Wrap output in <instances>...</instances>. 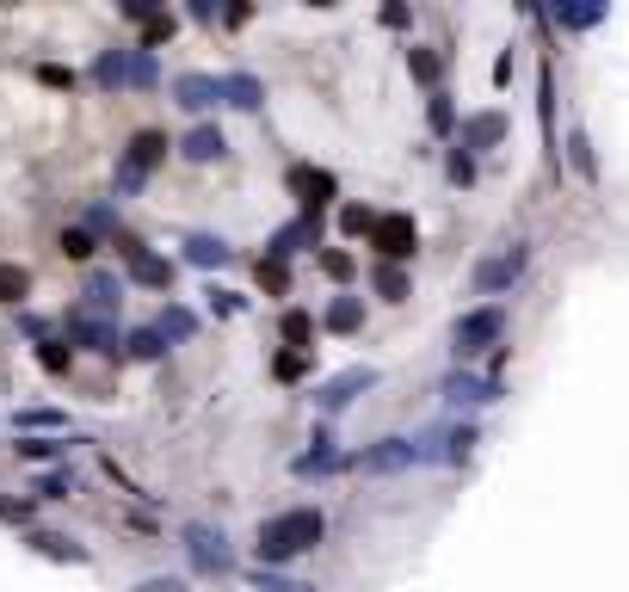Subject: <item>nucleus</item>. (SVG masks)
<instances>
[{
    "label": "nucleus",
    "instance_id": "nucleus-19",
    "mask_svg": "<svg viewBox=\"0 0 629 592\" xmlns=\"http://www.w3.org/2000/svg\"><path fill=\"white\" fill-rule=\"evenodd\" d=\"M185 259H192V266H229V241L222 235H185Z\"/></svg>",
    "mask_w": 629,
    "mask_h": 592
},
{
    "label": "nucleus",
    "instance_id": "nucleus-34",
    "mask_svg": "<svg viewBox=\"0 0 629 592\" xmlns=\"http://www.w3.org/2000/svg\"><path fill=\"white\" fill-rule=\"evenodd\" d=\"M167 37H173V13H148V19H142V50L167 44Z\"/></svg>",
    "mask_w": 629,
    "mask_h": 592
},
{
    "label": "nucleus",
    "instance_id": "nucleus-30",
    "mask_svg": "<svg viewBox=\"0 0 629 592\" xmlns=\"http://www.w3.org/2000/svg\"><path fill=\"white\" fill-rule=\"evenodd\" d=\"M549 19H555V25H568V31H586V25H599V19H605V7H555Z\"/></svg>",
    "mask_w": 629,
    "mask_h": 592
},
{
    "label": "nucleus",
    "instance_id": "nucleus-31",
    "mask_svg": "<svg viewBox=\"0 0 629 592\" xmlns=\"http://www.w3.org/2000/svg\"><path fill=\"white\" fill-rule=\"evenodd\" d=\"M407 68H414V81H426V87H438V74H444V62L432 50H407Z\"/></svg>",
    "mask_w": 629,
    "mask_h": 592
},
{
    "label": "nucleus",
    "instance_id": "nucleus-39",
    "mask_svg": "<svg viewBox=\"0 0 629 592\" xmlns=\"http://www.w3.org/2000/svg\"><path fill=\"white\" fill-rule=\"evenodd\" d=\"M370 222H377V216H370L364 204H346V210H340V229H346V235H370Z\"/></svg>",
    "mask_w": 629,
    "mask_h": 592
},
{
    "label": "nucleus",
    "instance_id": "nucleus-40",
    "mask_svg": "<svg viewBox=\"0 0 629 592\" xmlns=\"http://www.w3.org/2000/svg\"><path fill=\"white\" fill-rule=\"evenodd\" d=\"M93 247H99V241H93L87 229H68V235H62V253H68V259H93Z\"/></svg>",
    "mask_w": 629,
    "mask_h": 592
},
{
    "label": "nucleus",
    "instance_id": "nucleus-14",
    "mask_svg": "<svg viewBox=\"0 0 629 592\" xmlns=\"http://www.w3.org/2000/svg\"><path fill=\"white\" fill-rule=\"evenodd\" d=\"M173 99H179L185 111H210V105L222 99V87H216V74H179V81H173Z\"/></svg>",
    "mask_w": 629,
    "mask_h": 592
},
{
    "label": "nucleus",
    "instance_id": "nucleus-1",
    "mask_svg": "<svg viewBox=\"0 0 629 592\" xmlns=\"http://www.w3.org/2000/svg\"><path fill=\"white\" fill-rule=\"evenodd\" d=\"M321 531H327V518H321L315 506H290V512L266 518V525H259V537H253L259 568H278V562H290V555L315 549V543H321Z\"/></svg>",
    "mask_w": 629,
    "mask_h": 592
},
{
    "label": "nucleus",
    "instance_id": "nucleus-2",
    "mask_svg": "<svg viewBox=\"0 0 629 592\" xmlns=\"http://www.w3.org/2000/svg\"><path fill=\"white\" fill-rule=\"evenodd\" d=\"M420 463H438L432 438H377L358 451V469L364 475H401V469H420Z\"/></svg>",
    "mask_w": 629,
    "mask_h": 592
},
{
    "label": "nucleus",
    "instance_id": "nucleus-43",
    "mask_svg": "<svg viewBox=\"0 0 629 592\" xmlns=\"http://www.w3.org/2000/svg\"><path fill=\"white\" fill-rule=\"evenodd\" d=\"M37 494H44V500H68L74 481H68V475H44V481H37Z\"/></svg>",
    "mask_w": 629,
    "mask_h": 592
},
{
    "label": "nucleus",
    "instance_id": "nucleus-27",
    "mask_svg": "<svg viewBox=\"0 0 629 592\" xmlns=\"http://www.w3.org/2000/svg\"><path fill=\"white\" fill-rule=\"evenodd\" d=\"M155 81H161L155 50H130V87H155Z\"/></svg>",
    "mask_w": 629,
    "mask_h": 592
},
{
    "label": "nucleus",
    "instance_id": "nucleus-26",
    "mask_svg": "<svg viewBox=\"0 0 629 592\" xmlns=\"http://www.w3.org/2000/svg\"><path fill=\"white\" fill-rule=\"evenodd\" d=\"M62 451H68L62 438H19V457H25V463H56Z\"/></svg>",
    "mask_w": 629,
    "mask_h": 592
},
{
    "label": "nucleus",
    "instance_id": "nucleus-18",
    "mask_svg": "<svg viewBox=\"0 0 629 592\" xmlns=\"http://www.w3.org/2000/svg\"><path fill=\"white\" fill-rule=\"evenodd\" d=\"M216 87H222V99H229L235 111H259V105H266V87H259L253 74H229V81H216Z\"/></svg>",
    "mask_w": 629,
    "mask_h": 592
},
{
    "label": "nucleus",
    "instance_id": "nucleus-11",
    "mask_svg": "<svg viewBox=\"0 0 629 592\" xmlns=\"http://www.w3.org/2000/svg\"><path fill=\"white\" fill-rule=\"evenodd\" d=\"M444 395H451L457 407H481V401H500V377H475V370H451L444 377Z\"/></svg>",
    "mask_w": 629,
    "mask_h": 592
},
{
    "label": "nucleus",
    "instance_id": "nucleus-35",
    "mask_svg": "<svg viewBox=\"0 0 629 592\" xmlns=\"http://www.w3.org/2000/svg\"><path fill=\"white\" fill-rule=\"evenodd\" d=\"M13 426H25V432H37V426L56 432V426H62V414H56V407H25V414H13Z\"/></svg>",
    "mask_w": 629,
    "mask_h": 592
},
{
    "label": "nucleus",
    "instance_id": "nucleus-42",
    "mask_svg": "<svg viewBox=\"0 0 629 592\" xmlns=\"http://www.w3.org/2000/svg\"><path fill=\"white\" fill-rule=\"evenodd\" d=\"M272 370H278L284 383H290V377H303V370H309V352H284V358H278Z\"/></svg>",
    "mask_w": 629,
    "mask_h": 592
},
{
    "label": "nucleus",
    "instance_id": "nucleus-8",
    "mask_svg": "<svg viewBox=\"0 0 629 592\" xmlns=\"http://www.w3.org/2000/svg\"><path fill=\"white\" fill-rule=\"evenodd\" d=\"M185 555H192V562H198L204 574H229V568H235L229 537L210 531V525H185Z\"/></svg>",
    "mask_w": 629,
    "mask_h": 592
},
{
    "label": "nucleus",
    "instance_id": "nucleus-23",
    "mask_svg": "<svg viewBox=\"0 0 629 592\" xmlns=\"http://www.w3.org/2000/svg\"><path fill=\"white\" fill-rule=\"evenodd\" d=\"M327 327L333 333H358L364 327V303H358V296H333V303H327Z\"/></svg>",
    "mask_w": 629,
    "mask_h": 592
},
{
    "label": "nucleus",
    "instance_id": "nucleus-20",
    "mask_svg": "<svg viewBox=\"0 0 629 592\" xmlns=\"http://www.w3.org/2000/svg\"><path fill=\"white\" fill-rule=\"evenodd\" d=\"M93 81H99L105 93H118V87H130V50H105V56L93 62Z\"/></svg>",
    "mask_w": 629,
    "mask_h": 592
},
{
    "label": "nucleus",
    "instance_id": "nucleus-44",
    "mask_svg": "<svg viewBox=\"0 0 629 592\" xmlns=\"http://www.w3.org/2000/svg\"><path fill=\"white\" fill-rule=\"evenodd\" d=\"M130 592H192V586L173 580V574H155V580H142V586H130Z\"/></svg>",
    "mask_w": 629,
    "mask_h": 592
},
{
    "label": "nucleus",
    "instance_id": "nucleus-3",
    "mask_svg": "<svg viewBox=\"0 0 629 592\" xmlns=\"http://www.w3.org/2000/svg\"><path fill=\"white\" fill-rule=\"evenodd\" d=\"M161 155H167V136L161 130H136L130 148H124V161H118V198H136L148 185V173L161 167Z\"/></svg>",
    "mask_w": 629,
    "mask_h": 592
},
{
    "label": "nucleus",
    "instance_id": "nucleus-6",
    "mask_svg": "<svg viewBox=\"0 0 629 592\" xmlns=\"http://www.w3.org/2000/svg\"><path fill=\"white\" fill-rule=\"evenodd\" d=\"M370 247H377V253L389 259V266H395V259H414V247H420L414 216H401V210L377 216V222H370Z\"/></svg>",
    "mask_w": 629,
    "mask_h": 592
},
{
    "label": "nucleus",
    "instance_id": "nucleus-17",
    "mask_svg": "<svg viewBox=\"0 0 629 592\" xmlns=\"http://www.w3.org/2000/svg\"><path fill=\"white\" fill-rule=\"evenodd\" d=\"M500 136H506L500 111H475V118H463V148H494Z\"/></svg>",
    "mask_w": 629,
    "mask_h": 592
},
{
    "label": "nucleus",
    "instance_id": "nucleus-33",
    "mask_svg": "<svg viewBox=\"0 0 629 592\" xmlns=\"http://www.w3.org/2000/svg\"><path fill=\"white\" fill-rule=\"evenodd\" d=\"M309 333H315V321H309L303 309H290V315H284V340H290L296 352H309Z\"/></svg>",
    "mask_w": 629,
    "mask_h": 592
},
{
    "label": "nucleus",
    "instance_id": "nucleus-32",
    "mask_svg": "<svg viewBox=\"0 0 629 592\" xmlns=\"http://www.w3.org/2000/svg\"><path fill=\"white\" fill-rule=\"evenodd\" d=\"M253 586H259V592H315L309 580H284V574H272V568H253Z\"/></svg>",
    "mask_w": 629,
    "mask_h": 592
},
{
    "label": "nucleus",
    "instance_id": "nucleus-28",
    "mask_svg": "<svg viewBox=\"0 0 629 592\" xmlns=\"http://www.w3.org/2000/svg\"><path fill=\"white\" fill-rule=\"evenodd\" d=\"M124 352H130V358H161V352H167V340H161L155 327H136L130 340H124Z\"/></svg>",
    "mask_w": 629,
    "mask_h": 592
},
{
    "label": "nucleus",
    "instance_id": "nucleus-7",
    "mask_svg": "<svg viewBox=\"0 0 629 592\" xmlns=\"http://www.w3.org/2000/svg\"><path fill=\"white\" fill-rule=\"evenodd\" d=\"M525 266H531V253L512 241L506 253H494V259H481V266H475V290L481 296H500V290H512L518 278H525Z\"/></svg>",
    "mask_w": 629,
    "mask_h": 592
},
{
    "label": "nucleus",
    "instance_id": "nucleus-46",
    "mask_svg": "<svg viewBox=\"0 0 629 592\" xmlns=\"http://www.w3.org/2000/svg\"><path fill=\"white\" fill-rule=\"evenodd\" d=\"M451 179H457V185H469V179H475V161L463 155V148H457V155H451Z\"/></svg>",
    "mask_w": 629,
    "mask_h": 592
},
{
    "label": "nucleus",
    "instance_id": "nucleus-9",
    "mask_svg": "<svg viewBox=\"0 0 629 592\" xmlns=\"http://www.w3.org/2000/svg\"><path fill=\"white\" fill-rule=\"evenodd\" d=\"M118 247H124V259H130V278H136V284H148V290H173V266H167L161 253H148L142 241H118Z\"/></svg>",
    "mask_w": 629,
    "mask_h": 592
},
{
    "label": "nucleus",
    "instance_id": "nucleus-38",
    "mask_svg": "<svg viewBox=\"0 0 629 592\" xmlns=\"http://www.w3.org/2000/svg\"><path fill=\"white\" fill-rule=\"evenodd\" d=\"M37 364L62 377V370H68V346H62V340H37Z\"/></svg>",
    "mask_w": 629,
    "mask_h": 592
},
{
    "label": "nucleus",
    "instance_id": "nucleus-16",
    "mask_svg": "<svg viewBox=\"0 0 629 592\" xmlns=\"http://www.w3.org/2000/svg\"><path fill=\"white\" fill-rule=\"evenodd\" d=\"M222 148H229V142H222V130H216V124H198V130H185L179 155H185V161H222Z\"/></svg>",
    "mask_w": 629,
    "mask_h": 592
},
{
    "label": "nucleus",
    "instance_id": "nucleus-12",
    "mask_svg": "<svg viewBox=\"0 0 629 592\" xmlns=\"http://www.w3.org/2000/svg\"><path fill=\"white\" fill-rule=\"evenodd\" d=\"M303 247H321V216H303V222H290V229L272 235V259H278V266L290 253H303Z\"/></svg>",
    "mask_w": 629,
    "mask_h": 592
},
{
    "label": "nucleus",
    "instance_id": "nucleus-45",
    "mask_svg": "<svg viewBox=\"0 0 629 592\" xmlns=\"http://www.w3.org/2000/svg\"><path fill=\"white\" fill-rule=\"evenodd\" d=\"M210 309H216V315H235V309H247V303H241L235 290H210Z\"/></svg>",
    "mask_w": 629,
    "mask_h": 592
},
{
    "label": "nucleus",
    "instance_id": "nucleus-4",
    "mask_svg": "<svg viewBox=\"0 0 629 592\" xmlns=\"http://www.w3.org/2000/svg\"><path fill=\"white\" fill-rule=\"evenodd\" d=\"M500 333H506V309H500V303H481V309L457 315V327H451V346H457V358H475V352L500 346Z\"/></svg>",
    "mask_w": 629,
    "mask_h": 592
},
{
    "label": "nucleus",
    "instance_id": "nucleus-25",
    "mask_svg": "<svg viewBox=\"0 0 629 592\" xmlns=\"http://www.w3.org/2000/svg\"><path fill=\"white\" fill-rule=\"evenodd\" d=\"M568 161H574V173H580V179H599V161H592L586 130H574V136H568Z\"/></svg>",
    "mask_w": 629,
    "mask_h": 592
},
{
    "label": "nucleus",
    "instance_id": "nucleus-24",
    "mask_svg": "<svg viewBox=\"0 0 629 592\" xmlns=\"http://www.w3.org/2000/svg\"><path fill=\"white\" fill-rule=\"evenodd\" d=\"M155 333H161V340H192V333H198V315L179 309V303H167L161 321H155Z\"/></svg>",
    "mask_w": 629,
    "mask_h": 592
},
{
    "label": "nucleus",
    "instance_id": "nucleus-36",
    "mask_svg": "<svg viewBox=\"0 0 629 592\" xmlns=\"http://www.w3.org/2000/svg\"><path fill=\"white\" fill-rule=\"evenodd\" d=\"M426 118H432V130L444 136V130H457V105L444 99V93H432V105H426Z\"/></svg>",
    "mask_w": 629,
    "mask_h": 592
},
{
    "label": "nucleus",
    "instance_id": "nucleus-37",
    "mask_svg": "<svg viewBox=\"0 0 629 592\" xmlns=\"http://www.w3.org/2000/svg\"><path fill=\"white\" fill-rule=\"evenodd\" d=\"M315 259H321V272H327V278H340V284L352 278V253H340V247H321Z\"/></svg>",
    "mask_w": 629,
    "mask_h": 592
},
{
    "label": "nucleus",
    "instance_id": "nucleus-5",
    "mask_svg": "<svg viewBox=\"0 0 629 592\" xmlns=\"http://www.w3.org/2000/svg\"><path fill=\"white\" fill-rule=\"evenodd\" d=\"M364 389H377V364H346L340 377H327L315 389V407H321V414H340V407H352Z\"/></svg>",
    "mask_w": 629,
    "mask_h": 592
},
{
    "label": "nucleus",
    "instance_id": "nucleus-13",
    "mask_svg": "<svg viewBox=\"0 0 629 592\" xmlns=\"http://www.w3.org/2000/svg\"><path fill=\"white\" fill-rule=\"evenodd\" d=\"M68 340L87 346V352H118V333H111V321H99V315H68Z\"/></svg>",
    "mask_w": 629,
    "mask_h": 592
},
{
    "label": "nucleus",
    "instance_id": "nucleus-22",
    "mask_svg": "<svg viewBox=\"0 0 629 592\" xmlns=\"http://www.w3.org/2000/svg\"><path fill=\"white\" fill-rule=\"evenodd\" d=\"M31 549H37V555H56V562H87V549L68 543L62 531H31Z\"/></svg>",
    "mask_w": 629,
    "mask_h": 592
},
{
    "label": "nucleus",
    "instance_id": "nucleus-29",
    "mask_svg": "<svg viewBox=\"0 0 629 592\" xmlns=\"http://www.w3.org/2000/svg\"><path fill=\"white\" fill-rule=\"evenodd\" d=\"M25 290H31L25 266H0V303H25Z\"/></svg>",
    "mask_w": 629,
    "mask_h": 592
},
{
    "label": "nucleus",
    "instance_id": "nucleus-47",
    "mask_svg": "<svg viewBox=\"0 0 629 592\" xmlns=\"http://www.w3.org/2000/svg\"><path fill=\"white\" fill-rule=\"evenodd\" d=\"M259 278H266V290H284V266H278V259H266V266H259Z\"/></svg>",
    "mask_w": 629,
    "mask_h": 592
},
{
    "label": "nucleus",
    "instance_id": "nucleus-15",
    "mask_svg": "<svg viewBox=\"0 0 629 592\" xmlns=\"http://www.w3.org/2000/svg\"><path fill=\"white\" fill-rule=\"evenodd\" d=\"M290 185L303 192V210H309V216L333 198V173H321V167H296V173H290Z\"/></svg>",
    "mask_w": 629,
    "mask_h": 592
},
{
    "label": "nucleus",
    "instance_id": "nucleus-41",
    "mask_svg": "<svg viewBox=\"0 0 629 592\" xmlns=\"http://www.w3.org/2000/svg\"><path fill=\"white\" fill-rule=\"evenodd\" d=\"M377 290L389 296V303H401V296H407V278H401V266H383V272H377Z\"/></svg>",
    "mask_w": 629,
    "mask_h": 592
},
{
    "label": "nucleus",
    "instance_id": "nucleus-21",
    "mask_svg": "<svg viewBox=\"0 0 629 592\" xmlns=\"http://www.w3.org/2000/svg\"><path fill=\"white\" fill-rule=\"evenodd\" d=\"M333 463H340V451H333V438H327V432H315V451H303V457H296L290 469H296V475H327Z\"/></svg>",
    "mask_w": 629,
    "mask_h": 592
},
{
    "label": "nucleus",
    "instance_id": "nucleus-10",
    "mask_svg": "<svg viewBox=\"0 0 629 592\" xmlns=\"http://www.w3.org/2000/svg\"><path fill=\"white\" fill-rule=\"evenodd\" d=\"M81 315H118V303H124V278H111V272H87V284H81Z\"/></svg>",
    "mask_w": 629,
    "mask_h": 592
}]
</instances>
